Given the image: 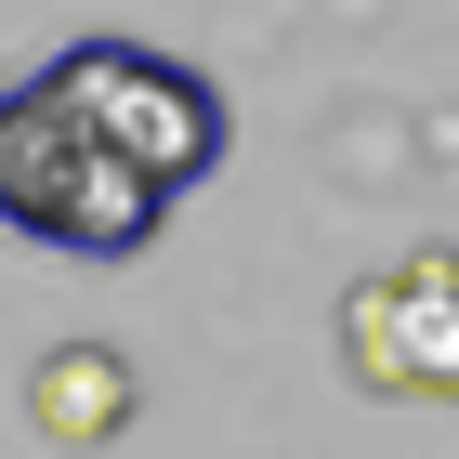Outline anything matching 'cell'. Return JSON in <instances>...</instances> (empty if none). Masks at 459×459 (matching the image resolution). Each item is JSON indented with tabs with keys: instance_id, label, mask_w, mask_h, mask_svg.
Segmentation results:
<instances>
[{
	"instance_id": "2",
	"label": "cell",
	"mask_w": 459,
	"mask_h": 459,
	"mask_svg": "<svg viewBox=\"0 0 459 459\" xmlns=\"http://www.w3.org/2000/svg\"><path fill=\"white\" fill-rule=\"evenodd\" d=\"M27 79L106 144V158H132L158 197H197V184L223 171V92L197 66H171V53H144V39H66V53L27 66Z\"/></svg>"
},
{
	"instance_id": "3",
	"label": "cell",
	"mask_w": 459,
	"mask_h": 459,
	"mask_svg": "<svg viewBox=\"0 0 459 459\" xmlns=\"http://www.w3.org/2000/svg\"><path fill=\"white\" fill-rule=\"evenodd\" d=\"M342 368L407 407H459V249H407L342 289Z\"/></svg>"
},
{
	"instance_id": "4",
	"label": "cell",
	"mask_w": 459,
	"mask_h": 459,
	"mask_svg": "<svg viewBox=\"0 0 459 459\" xmlns=\"http://www.w3.org/2000/svg\"><path fill=\"white\" fill-rule=\"evenodd\" d=\"M27 420L53 433V446H118V433H132V368H118L106 342H53L27 368Z\"/></svg>"
},
{
	"instance_id": "1",
	"label": "cell",
	"mask_w": 459,
	"mask_h": 459,
	"mask_svg": "<svg viewBox=\"0 0 459 459\" xmlns=\"http://www.w3.org/2000/svg\"><path fill=\"white\" fill-rule=\"evenodd\" d=\"M158 223H171V197L132 158H106L39 79L0 92V237L13 249H39V263H144Z\"/></svg>"
}]
</instances>
